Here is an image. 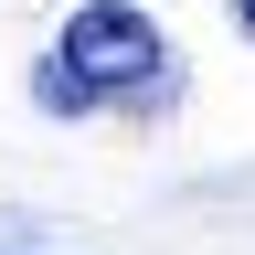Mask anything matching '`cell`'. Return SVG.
<instances>
[{"label": "cell", "instance_id": "obj_1", "mask_svg": "<svg viewBox=\"0 0 255 255\" xmlns=\"http://www.w3.org/2000/svg\"><path fill=\"white\" fill-rule=\"evenodd\" d=\"M159 85V21L128 11V0H85L64 21V43L32 64V96L53 117H85V107H117V96H149Z\"/></svg>", "mask_w": 255, "mask_h": 255}, {"label": "cell", "instance_id": "obj_2", "mask_svg": "<svg viewBox=\"0 0 255 255\" xmlns=\"http://www.w3.org/2000/svg\"><path fill=\"white\" fill-rule=\"evenodd\" d=\"M234 21H245V43H255V0H234Z\"/></svg>", "mask_w": 255, "mask_h": 255}]
</instances>
